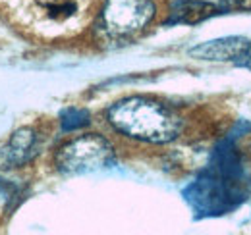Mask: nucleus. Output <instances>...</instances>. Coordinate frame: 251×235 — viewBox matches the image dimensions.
Instances as JSON below:
<instances>
[{
	"label": "nucleus",
	"mask_w": 251,
	"mask_h": 235,
	"mask_svg": "<svg viewBox=\"0 0 251 235\" xmlns=\"http://www.w3.org/2000/svg\"><path fill=\"white\" fill-rule=\"evenodd\" d=\"M250 172L230 141L217 148L209 168L188 189V201L201 214L226 212L248 195Z\"/></svg>",
	"instance_id": "obj_1"
},
{
	"label": "nucleus",
	"mask_w": 251,
	"mask_h": 235,
	"mask_svg": "<svg viewBox=\"0 0 251 235\" xmlns=\"http://www.w3.org/2000/svg\"><path fill=\"white\" fill-rule=\"evenodd\" d=\"M108 121L120 133L149 143L172 141L180 131V118L170 108L143 96L116 102L108 110Z\"/></svg>",
	"instance_id": "obj_2"
},
{
	"label": "nucleus",
	"mask_w": 251,
	"mask_h": 235,
	"mask_svg": "<svg viewBox=\"0 0 251 235\" xmlns=\"http://www.w3.org/2000/svg\"><path fill=\"white\" fill-rule=\"evenodd\" d=\"M112 158V148L102 137L83 135L58 150L56 166L64 174H87L108 166Z\"/></svg>",
	"instance_id": "obj_3"
},
{
	"label": "nucleus",
	"mask_w": 251,
	"mask_h": 235,
	"mask_svg": "<svg viewBox=\"0 0 251 235\" xmlns=\"http://www.w3.org/2000/svg\"><path fill=\"white\" fill-rule=\"evenodd\" d=\"M155 16L151 0H106L102 10V25L114 37L131 35L143 29Z\"/></svg>",
	"instance_id": "obj_4"
},
{
	"label": "nucleus",
	"mask_w": 251,
	"mask_h": 235,
	"mask_svg": "<svg viewBox=\"0 0 251 235\" xmlns=\"http://www.w3.org/2000/svg\"><path fill=\"white\" fill-rule=\"evenodd\" d=\"M251 45L244 37H224L217 41L203 43L189 50L191 56L201 60H217V62H244L250 58Z\"/></svg>",
	"instance_id": "obj_5"
},
{
	"label": "nucleus",
	"mask_w": 251,
	"mask_h": 235,
	"mask_svg": "<svg viewBox=\"0 0 251 235\" xmlns=\"http://www.w3.org/2000/svg\"><path fill=\"white\" fill-rule=\"evenodd\" d=\"M217 14V6L203 2V0H178L174 2V6L170 8V16L166 20V24L170 25H193V24H201L205 20H209L211 16Z\"/></svg>",
	"instance_id": "obj_6"
},
{
	"label": "nucleus",
	"mask_w": 251,
	"mask_h": 235,
	"mask_svg": "<svg viewBox=\"0 0 251 235\" xmlns=\"http://www.w3.org/2000/svg\"><path fill=\"white\" fill-rule=\"evenodd\" d=\"M35 148V135L31 129H22L18 131L12 139L10 145L6 148V160L10 164H24L33 156Z\"/></svg>",
	"instance_id": "obj_7"
},
{
	"label": "nucleus",
	"mask_w": 251,
	"mask_h": 235,
	"mask_svg": "<svg viewBox=\"0 0 251 235\" xmlns=\"http://www.w3.org/2000/svg\"><path fill=\"white\" fill-rule=\"evenodd\" d=\"M89 123V114L85 110L70 108L62 114V129L64 131H75Z\"/></svg>",
	"instance_id": "obj_8"
},
{
	"label": "nucleus",
	"mask_w": 251,
	"mask_h": 235,
	"mask_svg": "<svg viewBox=\"0 0 251 235\" xmlns=\"http://www.w3.org/2000/svg\"><path fill=\"white\" fill-rule=\"evenodd\" d=\"M230 4L240 10H251V0H230Z\"/></svg>",
	"instance_id": "obj_9"
}]
</instances>
